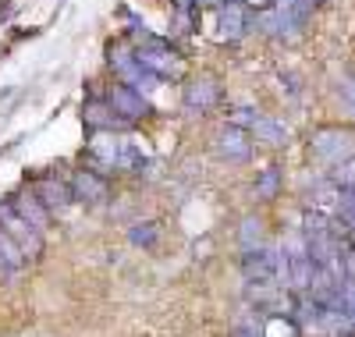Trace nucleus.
<instances>
[{
    "label": "nucleus",
    "instance_id": "obj_1",
    "mask_svg": "<svg viewBox=\"0 0 355 337\" xmlns=\"http://www.w3.org/2000/svg\"><path fill=\"white\" fill-rule=\"evenodd\" d=\"M107 60H110V68H114L117 82L128 85V89H139V93H153L157 85H164V78H157V75L135 57V50H128V46H121V43H110V46H107Z\"/></svg>",
    "mask_w": 355,
    "mask_h": 337
},
{
    "label": "nucleus",
    "instance_id": "obj_2",
    "mask_svg": "<svg viewBox=\"0 0 355 337\" xmlns=\"http://www.w3.org/2000/svg\"><path fill=\"white\" fill-rule=\"evenodd\" d=\"M33 196L43 202V209L50 213V221H53V217H64V213L75 206V196H71L68 178H61L57 171H43V174L33 178Z\"/></svg>",
    "mask_w": 355,
    "mask_h": 337
},
{
    "label": "nucleus",
    "instance_id": "obj_3",
    "mask_svg": "<svg viewBox=\"0 0 355 337\" xmlns=\"http://www.w3.org/2000/svg\"><path fill=\"white\" fill-rule=\"evenodd\" d=\"M281 252L288 263V288L291 291H309L313 284V259H309V245L302 238V231H291L281 241Z\"/></svg>",
    "mask_w": 355,
    "mask_h": 337
},
{
    "label": "nucleus",
    "instance_id": "obj_4",
    "mask_svg": "<svg viewBox=\"0 0 355 337\" xmlns=\"http://www.w3.org/2000/svg\"><path fill=\"white\" fill-rule=\"evenodd\" d=\"M309 149L320 164L327 167H338L345 160L355 157V135L348 128H320L313 139H309Z\"/></svg>",
    "mask_w": 355,
    "mask_h": 337
},
{
    "label": "nucleus",
    "instance_id": "obj_5",
    "mask_svg": "<svg viewBox=\"0 0 355 337\" xmlns=\"http://www.w3.org/2000/svg\"><path fill=\"white\" fill-rule=\"evenodd\" d=\"M82 125H85L89 135H125V132L135 128L132 121H125L121 114L107 103V96H89V100H85V107H82Z\"/></svg>",
    "mask_w": 355,
    "mask_h": 337
},
{
    "label": "nucleus",
    "instance_id": "obj_6",
    "mask_svg": "<svg viewBox=\"0 0 355 337\" xmlns=\"http://www.w3.org/2000/svg\"><path fill=\"white\" fill-rule=\"evenodd\" d=\"M0 231H4L15 245H18V252L25 259H36L43 252V234L36 227H28L21 217H18V209L11 206V199H0Z\"/></svg>",
    "mask_w": 355,
    "mask_h": 337
},
{
    "label": "nucleus",
    "instance_id": "obj_7",
    "mask_svg": "<svg viewBox=\"0 0 355 337\" xmlns=\"http://www.w3.org/2000/svg\"><path fill=\"white\" fill-rule=\"evenodd\" d=\"M68 185H71L75 202H82V206H89V209L103 206V202L110 199V178L89 171V167H75L71 178H68Z\"/></svg>",
    "mask_w": 355,
    "mask_h": 337
},
{
    "label": "nucleus",
    "instance_id": "obj_8",
    "mask_svg": "<svg viewBox=\"0 0 355 337\" xmlns=\"http://www.w3.org/2000/svg\"><path fill=\"white\" fill-rule=\"evenodd\" d=\"M107 103L121 114L125 121H142V117H150L153 114V103H150V96L146 93H139V89H128V85H121V82H114L110 89H107Z\"/></svg>",
    "mask_w": 355,
    "mask_h": 337
},
{
    "label": "nucleus",
    "instance_id": "obj_9",
    "mask_svg": "<svg viewBox=\"0 0 355 337\" xmlns=\"http://www.w3.org/2000/svg\"><path fill=\"white\" fill-rule=\"evenodd\" d=\"M256 15L249 8H242V0H227L217 8V25H220V40H242L245 33H252Z\"/></svg>",
    "mask_w": 355,
    "mask_h": 337
},
{
    "label": "nucleus",
    "instance_id": "obj_10",
    "mask_svg": "<svg viewBox=\"0 0 355 337\" xmlns=\"http://www.w3.org/2000/svg\"><path fill=\"white\" fill-rule=\"evenodd\" d=\"M214 149H217V157L227 160V164H245V160L252 157V139H249L245 128L224 125V128L217 132V139H214Z\"/></svg>",
    "mask_w": 355,
    "mask_h": 337
},
{
    "label": "nucleus",
    "instance_id": "obj_11",
    "mask_svg": "<svg viewBox=\"0 0 355 337\" xmlns=\"http://www.w3.org/2000/svg\"><path fill=\"white\" fill-rule=\"evenodd\" d=\"M220 100V85L214 78H192L185 85V93H182V103L185 110H196V114H206V110H214Z\"/></svg>",
    "mask_w": 355,
    "mask_h": 337
},
{
    "label": "nucleus",
    "instance_id": "obj_12",
    "mask_svg": "<svg viewBox=\"0 0 355 337\" xmlns=\"http://www.w3.org/2000/svg\"><path fill=\"white\" fill-rule=\"evenodd\" d=\"M11 199V206L18 209V217L28 224V227H36L40 234H46V227H50V213L43 209V202L33 196V189L28 192H15V196H8Z\"/></svg>",
    "mask_w": 355,
    "mask_h": 337
},
{
    "label": "nucleus",
    "instance_id": "obj_13",
    "mask_svg": "<svg viewBox=\"0 0 355 337\" xmlns=\"http://www.w3.org/2000/svg\"><path fill=\"white\" fill-rule=\"evenodd\" d=\"M249 135H256L263 146H288V139H291V132H288L284 121H274V117H266V114H259V117L252 121Z\"/></svg>",
    "mask_w": 355,
    "mask_h": 337
},
{
    "label": "nucleus",
    "instance_id": "obj_14",
    "mask_svg": "<svg viewBox=\"0 0 355 337\" xmlns=\"http://www.w3.org/2000/svg\"><path fill=\"white\" fill-rule=\"evenodd\" d=\"M281 185H284V174H281V167L277 164H270V167H263L259 174H256V199H263V202H270V199H277L281 196Z\"/></svg>",
    "mask_w": 355,
    "mask_h": 337
},
{
    "label": "nucleus",
    "instance_id": "obj_15",
    "mask_svg": "<svg viewBox=\"0 0 355 337\" xmlns=\"http://www.w3.org/2000/svg\"><path fill=\"white\" fill-rule=\"evenodd\" d=\"M196 25H199V0H178L174 4V33L189 36V33H196Z\"/></svg>",
    "mask_w": 355,
    "mask_h": 337
},
{
    "label": "nucleus",
    "instance_id": "obj_16",
    "mask_svg": "<svg viewBox=\"0 0 355 337\" xmlns=\"http://www.w3.org/2000/svg\"><path fill=\"white\" fill-rule=\"evenodd\" d=\"M128 241L135 245V249H157V241H160V224L157 221H139L132 231H128Z\"/></svg>",
    "mask_w": 355,
    "mask_h": 337
},
{
    "label": "nucleus",
    "instance_id": "obj_17",
    "mask_svg": "<svg viewBox=\"0 0 355 337\" xmlns=\"http://www.w3.org/2000/svg\"><path fill=\"white\" fill-rule=\"evenodd\" d=\"M239 245H242V252L266 245V238H263V221H259V217H245V221H242V227H239Z\"/></svg>",
    "mask_w": 355,
    "mask_h": 337
},
{
    "label": "nucleus",
    "instance_id": "obj_18",
    "mask_svg": "<svg viewBox=\"0 0 355 337\" xmlns=\"http://www.w3.org/2000/svg\"><path fill=\"white\" fill-rule=\"evenodd\" d=\"M231 334L234 337H263V316L252 313V309H245L239 320H234V330Z\"/></svg>",
    "mask_w": 355,
    "mask_h": 337
},
{
    "label": "nucleus",
    "instance_id": "obj_19",
    "mask_svg": "<svg viewBox=\"0 0 355 337\" xmlns=\"http://www.w3.org/2000/svg\"><path fill=\"white\" fill-rule=\"evenodd\" d=\"M256 117H259V114H256L252 107L239 103V107H231V110H227V125H231V128H245V132H249Z\"/></svg>",
    "mask_w": 355,
    "mask_h": 337
},
{
    "label": "nucleus",
    "instance_id": "obj_20",
    "mask_svg": "<svg viewBox=\"0 0 355 337\" xmlns=\"http://www.w3.org/2000/svg\"><path fill=\"white\" fill-rule=\"evenodd\" d=\"M341 305H345L348 330L355 334V281H341Z\"/></svg>",
    "mask_w": 355,
    "mask_h": 337
},
{
    "label": "nucleus",
    "instance_id": "obj_21",
    "mask_svg": "<svg viewBox=\"0 0 355 337\" xmlns=\"http://www.w3.org/2000/svg\"><path fill=\"white\" fill-rule=\"evenodd\" d=\"M277 78H281V85L288 89V93H291V96H299V93H302V85H299V78H295L291 71H281Z\"/></svg>",
    "mask_w": 355,
    "mask_h": 337
},
{
    "label": "nucleus",
    "instance_id": "obj_22",
    "mask_svg": "<svg viewBox=\"0 0 355 337\" xmlns=\"http://www.w3.org/2000/svg\"><path fill=\"white\" fill-rule=\"evenodd\" d=\"M299 4H306V8H316V4H323V0H299Z\"/></svg>",
    "mask_w": 355,
    "mask_h": 337
}]
</instances>
